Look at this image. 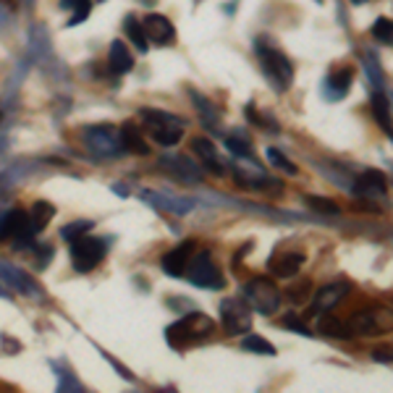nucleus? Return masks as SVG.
<instances>
[{
  "label": "nucleus",
  "mask_w": 393,
  "mask_h": 393,
  "mask_svg": "<svg viewBox=\"0 0 393 393\" xmlns=\"http://www.w3.org/2000/svg\"><path fill=\"white\" fill-rule=\"evenodd\" d=\"M215 330V320L202 315V312H189L183 320L174 322L165 330V341L174 349H186L192 344H202L205 339H210Z\"/></svg>",
  "instance_id": "1"
},
{
  "label": "nucleus",
  "mask_w": 393,
  "mask_h": 393,
  "mask_svg": "<svg viewBox=\"0 0 393 393\" xmlns=\"http://www.w3.org/2000/svg\"><path fill=\"white\" fill-rule=\"evenodd\" d=\"M139 119L145 121V126L150 128L152 139L163 147L179 145V139L183 137V128H186L183 119H179L174 113H168V110L145 108V110H139Z\"/></svg>",
  "instance_id": "2"
},
{
  "label": "nucleus",
  "mask_w": 393,
  "mask_h": 393,
  "mask_svg": "<svg viewBox=\"0 0 393 393\" xmlns=\"http://www.w3.org/2000/svg\"><path fill=\"white\" fill-rule=\"evenodd\" d=\"M82 139L84 145L90 147L92 155L97 157H116L123 150V139H121V131L116 126H87L82 128Z\"/></svg>",
  "instance_id": "3"
},
{
  "label": "nucleus",
  "mask_w": 393,
  "mask_h": 393,
  "mask_svg": "<svg viewBox=\"0 0 393 393\" xmlns=\"http://www.w3.org/2000/svg\"><path fill=\"white\" fill-rule=\"evenodd\" d=\"M244 294H247L249 307H255L257 312L262 315H273L278 307H281V291L273 281L267 278H252L247 286H244Z\"/></svg>",
  "instance_id": "4"
},
{
  "label": "nucleus",
  "mask_w": 393,
  "mask_h": 393,
  "mask_svg": "<svg viewBox=\"0 0 393 393\" xmlns=\"http://www.w3.org/2000/svg\"><path fill=\"white\" fill-rule=\"evenodd\" d=\"M105 257V244L100 238L79 236L71 241V262L76 273H90L100 265V260Z\"/></svg>",
  "instance_id": "5"
},
{
  "label": "nucleus",
  "mask_w": 393,
  "mask_h": 393,
  "mask_svg": "<svg viewBox=\"0 0 393 393\" xmlns=\"http://www.w3.org/2000/svg\"><path fill=\"white\" fill-rule=\"evenodd\" d=\"M257 53H260L262 68H265V73L270 76V82L275 84V90H286V87L291 84V79H294L291 61H289L284 53H278V50H273V47H265V45L257 47Z\"/></svg>",
  "instance_id": "6"
},
{
  "label": "nucleus",
  "mask_w": 393,
  "mask_h": 393,
  "mask_svg": "<svg viewBox=\"0 0 393 393\" xmlns=\"http://www.w3.org/2000/svg\"><path fill=\"white\" fill-rule=\"evenodd\" d=\"M35 236L32 218L24 210H11L0 220V241H13V247H27L29 238Z\"/></svg>",
  "instance_id": "7"
},
{
  "label": "nucleus",
  "mask_w": 393,
  "mask_h": 393,
  "mask_svg": "<svg viewBox=\"0 0 393 393\" xmlns=\"http://www.w3.org/2000/svg\"><path fill=\"white\" fill-rule=\"evenodd\" d=\"M220 320L229 336H238V333H247L252 328V312H249V302L244 299H226L220 304Z\"/></svg>",
  "instance_id": "8"
},
{
  "label": "nucleus",
  "mask_w": 393,
  "mask_h": 393,
  "mask_svg": "<svg viewBox=\"0 0 393 393\" xmlns=\"http://www.w3.org/2000/svg\"><path fill=\"white\" fill-rule=\"evenodd\" d=\"M186 278L200 289H223V273L220 267L212 262V257L207 252L197 255L186 267Z\"/></svg>",
  "instance_id": "9"
},
{
  "label": "nucleus",
  "mask_w": 393,
  "mask_h": 393,
  "mask_svg": "<svg viewBox=\"0 0 393 393\" xmlns=\"http://www.w3.org/2000/svg\"><path fill=\"white\" fill-rule=\"evenodd\" d=\"M349 325L362 336H380L385 330H391V320H388V312L383 307H365V310L354 312Z\"/></svg>",
  "instance_id": "10"
},
{
  "label": "nucleus",
  "mask_w": 393,
  "mask_h": 393,
  "mask_svg": "<svg viewBox=\"0 0 393 393\" xmlns=\"http://www.w3.org/2000/svg\"><path fill=\"white\" fill-rule=\"evenodd\" d=\"M194 247H197V241H183V244H179L176 249H171L168 255H163V260H160V265H163V270L168 275H174V278H181V275H186V267H189V262H192V252Z\"/></svg>",
  "instance_id": "11"
},
{
  "label": "nucleus",
  "mask_w": 393,
  "mask_h": 393,
  "mask_svg": "<svg viewBox=\"0 0 393 393\" xmlns=\"http://www.w3.org/2000/svg\"><path fill=\"white\" fill-rule=\"evenodd\" d=\"M160 168L165 174H171L179 181L186 183H200L202 181V168L194 160H186V157H160Z\"/></svg>",
  "instance_id": "12"
},
{
  "label": "nucleus",
  "mask_w": 393,
  "mask_h": 393,
  "mask_svg": "<svg viewBox=\"0 0 393 393\" xmlns=\"http://www.w3.org/2000/svg\"><path fill=\"white\" fill-rule=\"evenodd\" d=\"M142 24H145V32H147V40H150V42H155V45H174L176 42L174 24H171L165 16H160V13H150V16H145Z\"/></svg>",
  "instance_id": "13"
},
{
  "label": "nucleus",
  "mask_w": 393,
  "mask_h": 393,
  "mask_svg": "<svg viewBox=\"0 0 393 393\" xmlns=\"http://www.w3.org/2000/svg\"><path fill=\"white\" fill-rule=\"evenodd\" d=\"M388 192V181L380 171H365L354 181V194L357 197H367V200H383Z\"/></svg>",
  "instance_id": "14"
},
{
  "label": "nucleus",
  "mask_w": 393,
  "mask_h": 393,
  "mask_svg": "<svg viewBox=\"0 0 393 393\" xmlns=\"http://www.w3.org/2000/svg\"><path fill=\"white\" fill-rule=\"evenodd\" d=\"M349 294V286L346 284H328L322 286L318 296H315V302H312V312L315 315H320V312H328L330 307H336V304L344 299Z\"/></svg>",
  "instance_id": "15"
},
{
  "label": "nucleus",
  "mask_w": 393,
  "mask_h": 393,
  "mask_svg": "<svg viewBox=\"0 0 393 393\" xmlns=\"http://www.w3.org/2000/svg\"><path fill=\"white\" fill-rule=\"evenodd\" d=\"M3 286L18 289V291H24V294H35L32 278H29L27 273H21V270H16L13 265H8V262H0V291H3Z\"/></svg>",
  "instance_id": "16"
},
{
  "label": "nucleus",
  "mask_w": 393,
  "mask_h": 393,
  "mask_svg": "<svg viewBox=\"0 0 393 393\" xmlns=\"http://www.w3.org/2000/svg\"><path fill=\"white\" fill-rule=\"evenodd\" d=\"M194 147V152L202 157V163H205V168L210 171V174H223L226 168H223V163H220V157H218V150H215V145H212L210 139H205V137H197L192 142Z\"/></svg>",
  "instance_id": "17"
},
{
  "label": "nucleus",
  "mask_w": 393,
  "mask_h": 393,
  "mask_svg": "<svg viewBox=\"0 0 393 393\" xmlns=\"http://www.w3.org/2000/svg\"><path fill=\"white\" fill-rule=\"evenodd\" d=\"M108 64L113 73H126L134 68V55L128 53V47L121 42V40H113L110 42V53H108Z\"/></svg>",
  "instance_id": "18"
},
{
  "label": "nucleus",
  "mask_w": 393,
  "mask_h": 393,
  "mask_svg": "<svg viewBox=\"0 0 393 393\" xmlns=\"http://www.w3.org/2000/svg\"><path fill=\"white\" fill-rule=\"evenodd\" d=\"M351 79H354V71H351L349 66H341V68H336V71H330L328 82H325L330 100H341V97L346 95L349 87H351Z\"/></svg>",
  "instance_id": "19"
},
{
  "label": "nucleus",
  "mask_w": 393,
  "mask_h": 393,
  "mask_svg": "<svg viewBox=\"0 0 393 393\" xmlns=\"http://www.w3.org/2000/svg\"><path fill=\"white\" fill-rule=\"evenodd\" d=\"M121 139H123V150L134 152V155H147L150 152V147H147L145 137H142V128L134 121H126L121 126Z\"/></svg>",
  "instance_id": "20"
},
{
  "label": "nucleus",
  "mask_w": 393,
  "mask_h": 393,
  "mask_svg": "<svg viewBox=\"0 0 393 393\" xmlns=\"http://www.w3.org/2000/svg\"><path fill=\"white\" fill-rule=\"evenodd\" d=\"M147 200H155L157 207H163L168 212H176V215H183V212L192 210V200H179V197H171V194H160V192H145Z\"/></svg>",
  "instance_id": "21"
},
{
  "label": "nucleus",
  "mask_w": 393,
  "mask_h": 393,
  "mask_svg": "<svg viewBox=\"0 0 393 393\" xmlns=\"http://www.w3.org/2000/svg\"><path fill=\"white\" fill-rule=\"evenodd\" d=\"M302 265H304V257L296 255V252H289V255H281L273 260V273L281 275V278H291V275L299 273Z\"/></svg>",
  "instance_id": "22"
},
{
  "label": "nucleus",
  "mask_w": 393,
  "mask_h": 393,
  "mask_svg": "<svg viewBox=\"0 0 393 393\" xmlns=\"http://www.w3.org/2000/svg\"><path fill=\"white\" fill-rule=\"evenodd\" d=\"M373 113H375L377 123H380V128H383L388 137H393V123H391V108H388V97H385L383 92L377 90L375 95H373Z\"/></svg>",
  "instance_id": "23"
},
{
  "label": "nucleus",
  "mask_w": 393,
  "mask_h": 393,
  "mask_svg": "<svg viewBox=\"0 0 393 393\" xmlns=\"http://www.w3.org/2000/svg\"><path fill=\"white\" fill-rule=\"evenodd\" d=\"M53 215H55V207L50 205V202H45V200H40V202H35V207H32V229H35V234H40V231H45V226L53 220Z\"/></svg>",
  "instance_id": "24"
},
{
  "label": "nucleus",
  "mask_w": 393,
  "mask_h": 393,
  "mask_svg": "<svg viewBox=\"0 0 393 393\" xmlns=\"http://www.w3.org/2000/svg\"><path fill=\"white\" fill-rule=\"evenodd\" d=\"M123 29H126L128 40L134 42V45L145 53L147 50V32H145V24L139 21L137 16H126V21H123Z\"/></svg>",
  "instance_id": "25"
},
{
  "label": "nucleus",
  "mask_w": 393,
  "mask_h": 393,
  "mask_svg": "<svg viewBox=\"0 0 393 393\" xmlns=\"http://www.w3.org/2000/svg\"><path fill=\"white\" fill-rule=\"evenodd\" d=\"M61 6L64 8H73V16L68 18V27H76V24H82L84 18L90 16L92 0H61Z\"/></svg>",
  "instance_id": "26"
},
{
  "label": "nucleus",
  "mask_w": 393,
  "mask_h": 393,
  "mask_svg": "<svg viewBox=\"0 0 393 393\" xmlns=\"http://www.w3.org/2000/svg\"><path fill=\"white\" fill-rule=\"evenodd\" d=\"M322 333H328V336H336V339H349L351 336V325H344L341 320H336V318H325V320L320 322Z\"/></svg>",
  "instance_id": "27"
},
{
  "label": "nucleus",
  "mask_w": 393,
  "mask_h": 393,
  "mask_svg": "<svg viewBox=\"0 0 393 393\" xmlns=\"http://www.w3.org/2000/svg\"><path fill=\"white\" fill-rule=\"evenodd\" d=\"M373 35H375L377 42L393 45V21L391 18H377L375 27H373Z\"/></svg>",
  "instance_id": "28"
},
{
  "label": "nucleus",
  "mask_w": 393,
  "mask_h": 393,
  "mask_svg": "<svg viewBox=\"0 0 393 393\" xmlns=\"http://www.w3.org/2000/svg\"><path fill=\"white\" fill-rule=\"evenodd\" d=\"M90 229H92V220H73V223H68V226L61 229V236H64L66 241H73V238L84 236Z\"/></svg>",
  "instance_id": "29"
},
{
  "label": "nucleus",
  "mask_w": 393,
  "mask_h": 393,
  "mask_svg": "<svg viewBox=\"0 0 393 393\" xmlns=\"http://www.w3.org/2000/svg\"><path fill=\"white\" fill-rule=\"evenodd\" d=\"M244 349H247V351H255V354H270V357L275 354L273 344L265 339H260V336H247V339H244Z\"/></svg>",
  "instance_id": "30"
},
{
  "label": "nucleus",
  "mask_w": 393,
  "mask_h": 393,
  "mask_svg": "<svg viewBox=\"0 0 393 393\" xmlns=\"http://www.w3.org/2000/svg\"><path fill=\"white\" fill-rule=\"evenodd\" d=\"M307 205H310L312 210L325 212V215H336L339 212V205L333 200H325V197H307Z\"/></svg>",
  "instance_id": "31"
},
{
  "label": "nucleus",
  "mask_w": 393,
  "mask_h": 393,
  "mask_svg": "<svg viewBox=\"0 0 393 393\" xmlns=\"http://www.w3.org/2000/svg\"><path fill=\"white\" fill-rule=\"evenodd\" d=\"M365 66H367V73H370V82H373L377 90H380V87H383V71H380L377 58H373V53L365 55Z\"/></svg>",
  "instance_id": "32"
},
{
  "label": "nucleus",
  "mask_w": 393,
  "mask_h": 393,
  "mask_svg": "<svg viewBox=\"0 0 393 393\" xmlns=\"http://www.w3.org/2000/svg\"><path fill=\"white\" fill-rule=\"evenodd\" d=\"M226 147H229L231 152L236 157H247L252 155V145H249L247 139H238V137H226Z\"/></svg>",
  "instance_id": "33"
},
{
  "label": "nucleus",
  "mask_w": 393,
  "mask_h": 393,
  "mask_svg": "<svg viewBox=\"0 0 393 393\" xmlns=\"http://www.w3.org/2000/svg\"><path fill=\"white\" fill-rule=\"evenodd\" d=\"M267 160H270L273 165H278V168H284V171H289V174H296V165L289 163L284 152H281V150H275V147H267Z\"/></svg>",
  "instance_id": "34"
},
{
  "label": "nucleus",
  "mask_w": 393,
  "mask_h": 393,
  "mask_svg": "<svg viewBox=\"0 0 393 393\" xmlns=\"http://www.w3.org/2000/svg\"><path fill=\"white\" fill-rule=\"evenodd\" d=\"M58 375H61V383H58V391H82V385L76 383L66 370H58Z\"/></svg>",
  "instance_id": "35"
},
{
  "label": "nucleus",
  "mask_w": 393,
  "mask_h": 393,
  "mask_svg": "<svg viewBox=\"0 0 393 393\" xmlns=\"http://www.w3.org/2000/svg\"><path fill=\"white\" fill-rule=\"evenodd\" d=\"M284 325H286V328L296 330V333H302V336H310V328H304V322H302V320H296L294 315H289V318H286Z\"/></svg>",
  "instance_id": "36"
},
{
  "label": "nucleus",
  "mask_w": 393,
  "mask_h": 393,
  "mask_svg": "<svg viewBox=\"0 0 393 393\" xmlns=\"http://www.w3.org/2000/svg\"><path fill=\"white\" fill-rule=\"evenodd\" d=\"M310 281H302V284H296V289H294L291 294H289V296H291L294 302H302L304 296H307V294H310Z\"/></svg>",
  "instance_id": "37"
},
{
  "label": "nucleus",
  "mask_w": 393,
  "mask_h": 393,
  "mask_svg": "<svg viewBox=\"0 0 393 393\" xmlns=\"http://www.w3.org/2000/svg\"><path fill=\"white\" fill-rule=\"evenodd\" d=\"M373 359H377V362H393V351H375Z\"/></svg>",
  "instance_id": "38"
},
{
  "label": "nucleus",
  "mask_w": 393,
  "mask_h": 393,
  "mask_svg": "<svg viewBox=\"0 0 393 393\" xmlns=\"http://www.w3.org/2000/svg\"><path fill=\"white\" fill-rule=\"evenodd\" d=\"M351 3H357V6H362V3H365V0H351Z\"/></svg>",
  "instance_id": "39"
},
{
  "label": "nucleus",
  "mask_w": 393,
  "mask_h": 393,
  "mask_svg": "<svg viewBox=\"0 0 393 393\" xmlns=\"http://www.w3.org/2000/svg\"><path fill=\"white\" fill-rule=\"evenodd\" d=\"M147 3H152V0H147Z\"/></svg>",
  "instance_id": "40"
}]
</instances>
